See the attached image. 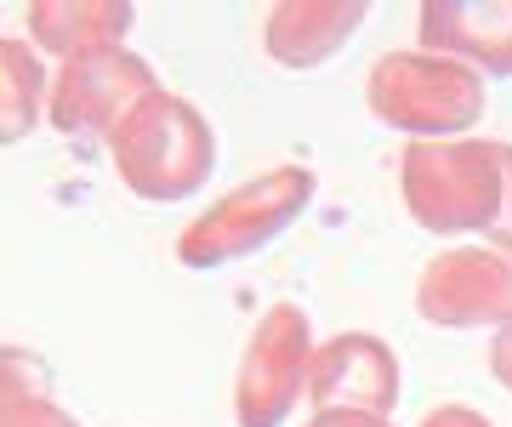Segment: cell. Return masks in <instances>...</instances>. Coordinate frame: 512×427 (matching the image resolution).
I'll list each match as a JSON object with an SVG mask.
<instances>
[{"label":"cell","mask_w":512,"mask_h":427,"mask_svg":"<svg viewBox=\"0 0 512 427\" xmlns=\"http://www.w3.org/2000/svg\"><path fill=\"white\" fill-rule=\"evenodd\" d=\"M399 371L376 336H336L319 353V405L325 410H393Z\"/></svg>","instance_id":"8992f818"},{"label":"cell","mask_w":512,"mask_h":427,"mask_svg":"<svg viewBox=\"0 0 512 427\" xmlns=\"http://www.w3.org/2000/svg\"><path fill=\"white\" fill-rule=\"evenodd\" d=\"M308 194H313V183L296 166L268 171L262 183L239 188L234 200H222L194 234H183V257L194 262V268H217L222 257L251 251V245H262L268 234H279V228L291 223Z\"/></svg>","instance_id":"277c9868"},{"label":"cell","mask_w":512,"mask_h":427,"mask_svg":"<svg viewBox=\"0 0 512 427\" xmlns=\"http://www.w3.org/2000/svg\"><path fill=\"white\" fill-rule=\"evenodd\" d=\"M109 143L120 154L126 188L143 194V200H183L211 171V131H205L200 109H188L165 92H148L114 126Z\"/></svg>","instance_id":"6da1fadb"},{"label":"cell","mask_w":512,"mask_h":427,"mask_svg":"<svg viewBox=\"0 0 512 427\" xmlns=\"http://www.w3.org/2000/svg\"><path fill=\"white\" fill-rule=\"evenodd\" d=\"M427 427H490L478 410H439V416H427Z\"/></svg>","instance_id":"30bf717a"},{"label":"cell","mask_w":512,"mask_h":427,"mask_svg":"<svg viewBox=\"0 0 512 427\" xmlns=\"http://www.w3.org/2000/svg\"><path fill=\"white\" fill-rule=\"evenodd\" d=\"M421 40L456 52L467 63H484L490 75H512V6H427Z\"/></svg>","instance_id":"52a82bcc"},{"label":"cell","mask_w":512,"mask_h":427,"mask_svg":"<svg viewBox=\"0 0 512 427\" xmlns=\"http://www.w3.org/2000/svg\"><path fill=\"white\" fill-rule=\"evenodd\" d=\"M370 103L393 131L410 137H450L467 131L484 109V86L467 63H439V57H387L370 80Z\"/></svg>","instance_id":"3957f363"},{"label":"cell","mask_w":512,"mask_h":427,"mask_svg":"<svg viewBox=\"0 0 512 427\" xmlns=\"http://www.w3.org/2000/svg\"><path fill=\"white\" fill-rule=\"evenodd\" d=\"M313 427H387V422H370V410H325Z\"/></svg>","instance_id":"ba28073f"},{"label":"cell","mask_w":512,"mask_h":427,"mask_svg":"<svg viewBox=\"0 0 512 427\" xmlns=\"http://www.w3.org/2000/svg\"><path fill=\"white\" fill-rule=\"evenodd\" d=\"M501 160H507V205H501V217H507V223L495 228V234H501V245L512 251V149H501Z\"/></svg>","instance_id":"8fae6325"},{"label":"cell","mask_w":512,"mask_h":427,"mask_svg":"<svg viewBox=\"0 0 512 427\" xmlns=\"http://www.w3.org/2000/svg\"><path fill=\"white\" fill-rule=\"evenodd\" d=\"M421 314L433 325H484L512 319V268L490 251H456L421 285Z\"/></svg>","instance_id":"5b68a950"},{"label":"cell","mask_w":512,"mask_h":427,"mask_svg":"<svg viewBox=\"0 0 512 427\" xmlns=\"http://www.w3.org/2000/svg\"><path fill=\"white\" fill-rule=\"evenodd\" d=\"M495 376L512 388V319L501 325V336H495Z\"/></svg>","instance_id":"9c48e42d"},{"label":"cell","mask_w":512,"mask_h":427,"mask_svg":"<svg viewBox=\"0 0 512 427\" xmlns=\"http://www.w3.org/2000/svg\"><path fill=\"white\" fill-rule=\"evenodd\" d=\"M404 200L421 228L461 234V228H490L507 205V160L490 143L467 149H410L404 160Z\"/></svg>","instance_id":"7a4b0ae2"}]
</instances>
